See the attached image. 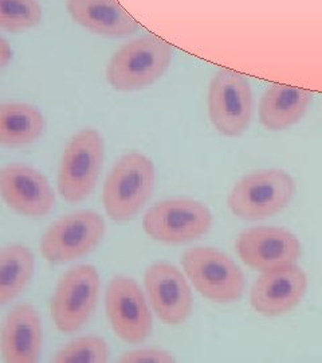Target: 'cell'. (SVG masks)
I'll list each match as a JSON object with an SVG mask.
<instances>
[{"mask_svg":"<svg viewBox=\"0 0 322 363\" xmlns=\"http://www.w3.org/2000/svg\"><path fill=\"white\" fill-rule=\"evenodd\" d=\"M156 184L154 162L140 152L121 156L103 184V208L109 218L125 222L144 208Z\"/></svg>","mask_w":322,"mask_h":363,"instance_id":"6da1fadb","label":"cell"},{"mask_svg":"<svg viewBox=\"0 0 322 363\" xmlns=\"http://www.w3.org/2000/svg\"><path fill=\"white\" fill-rule=\"evenodd\" d=\"M172 61V49L166 40L144 35L124 45L110 60L106 78L113 89H144L164 76Z\"/></svg>","mask_w":322,"mask_h":363,"instance_id":"7a4b0ae2","label":"cell"},{"mask_svg":"<svg viewBox=\"0 0 322 363\" xmlns=\"http://www.w3.org/2000/svg\"><path fill=\"white\" fill-rule=\"evenodd\" d=\"M296 194V182L282 169H260L236 182L227 205L241 220H265L282 211Z\"/></svg>","mask_w":322,"mask_h":363,"instance_id":"3957f363","label":"cell"},{"mask_svg":"<svg viewBox=\"0 0 322 363\" xmlns=\"http://www.w3.org/2000/svg\"><path fill=\"white\" fill-rule=\"evenodd\" d=\"M181 264L196 291L215 303H232L242 298L245 276L236 262L215 247L185 250Z\"/></svg>","mask_w":322,"mask_h":363,"instance_id":"277c9868","label":"cell"},{"mask_svg":"<svg viewBox=\"0 0 322 363\" xmlns=\"http://www.w3.org/2000/svg\"><path fill=\"white\" fill-rule=\"evenodd\" d=\"M105 143L98 130H81L64 148L58 169V191L70 203L86 199L103 169Z\"/></svg>","mask_w":322,"mask_h":363,"instance_id":"5b68a950","label":"cell"},{"mask_svg":"<svg viewBox=\"0 0 322 363\" xmlns=\"http://www.w3.org/2000/svg\"><path fill=\"white\" fill-rule=\"evenodd\" d=\"M105 235V220L91 210H79L55 220L40 240V253L52 264L89 255Z\"/></svg>","mask_w":322,"mask_h":363,"instance_id":"8992f818","label":"cell"},{"mask_svg":"<svg viewBox=\"0 0 322 363\" xmlns=\"http://www.w3.org/2000/svg\"><path fill=\"white\" fill-rule=\"evenodd\" d=\"M212 214L206 205L191 198H172L156 203L142 218V229L151 238L167 244L188 242L206 234Z\"/></svg>","mask_w":322,"mask_h":363,"instance_id":"52a82bcc","label":"cell"},{"mask_svg":"<svg viewBox=\"0 0 322 363\" xmlns=\"http://www.w3.org/2000/svg\"><path fill=\"white\" fill-rule=\"evenodd\" d=\"M208 113L212 125L223 136L236 138L245 133L254 113L247 78L229 69L219 70L209 84Z\"/></svg>","mask_w":322,"mask_h":363,"instance_id":"ba28073f","label":"cell"},{"mask_svg":"<svg viewBox=\"0 0 322 363\" xmlns=\"http://www.w3.org/2000/svg\"><path fill=\"white\" fill-rule=\"evenodd\" d=\"M101 279L93 265H78L64 273L52 300V316L62 333H74L86 325L96 310Z\"/></svg>","mask_w":322,"mask_h":363,"instance_id":"9c48e42d","label":"cell"},{"mask_svg":"<svg viewBox=\"0 0 322 363\" xmlns=\"http://www.w3.org/2000/svg\"><path fill=\"white\" fill-rule=\"evenodd\" d=\"M106 315L117 337L127 343H142L151 337L154 323L140 286L130 277H115L106 291Z\"/></svg>","mask_w":322,"mask_h":363,"instance_id":"30bf717a","label":"cell"},{"mask_svg":"<svg viewBox=\"0 0 322 363\" xmlns=\"http://www.w3.org/2000/svg\"><path fill=\"white\" fill-rule=\"evenodd\" d=\"M238 255L250 268L268 272L296 265L301 242L296 234L282 228H253L239 235Z\"/></svg>","mask_w":322,"mask_h":363,"instance_id":"8fae6325","label":"cell"},{"mask_svg":"<svg viewBox=\"0 0 322 363\" xmlns=\"http://www.w3.org/2000/svg\"><path fill=\"white\" fill-rule=\"evenodd\" d=\"M144 284L154 311L164 323H184L192 312V291L180 269L169 262H155L146 271Z\"/></svg>","mask_w":322,"mask_h":363,"instance_id":"7c38bea8","label":"cell"},{"mask_svg":"<svg viewBox=\"0 0 322 363\" xmlns=\"http://www.w3.org/2000/svg\"><path fill=\"white\" fill-rule=\"evenodd\" d=\"M0 193L6 203L25 217L40 218L55 205V194L47 178L34 167L13 163L0 171Z\"/></svg>","mask_w":322,"mask_h":363,"instance_id":"4fadbf2b","label":"cell"},{"mask_svg":"<svg viewBox=\"0 0 322 363\" xmlns=\"http://www.w3.org/2000/svg\"><path fill=\"white\" fill-rule=\"evenodd\" d=\"M308 291V276L296 265L262 272L250 294L251 307L263 316L275 318L292 311Z\"/></svg>","mask_w":322,"mask_h":363,"instance_id":"5bb4252c","label":"cell"},{"mask_svg":"<svg viewBox=\"0 0 322 363\" xmlns=\"http://www.w3.org/2000/svg\"><path fill=\"white\" fill-rule=\"evenodd\" d=\"M43 346V328L34 306L23 303L6 316L1 334V355L7 363L38 362Z\"/></svg>","mask_w":322,"mask_h":363,"instance_id":"9a60e30c","label":"cell"},{"mask_svg":"<svg viewBox=\"0 0 322 363\" xmlns=\"http://www.w3.org/2000/svg\"><path fill=\"white\" fill-rule=\"evenodd\" d=\"M67 11L79 26L105 37H128L139 28L117 0H67Z\"/></svg>","mask_w":322,"mask_h":363,"instance_id":"2e32d148","label":"cell"},{"mask_svg":"<svg viewBox=\"0 0 322 363\" xmlns=\"http://www.w3.org/2000/svg\"><path fill=\"white\" fill-rule=\"evenodd\" d=\"M313 94L289 85H272L259 103V121L265 128L282 130L305 116Z\"/></svg>","mask_w":322,"mask_h":363,"instance_id":"e0dca14e","label":"cell"},{"mask_svg":"<svg viewBox=\"0 0 322 363\" xmlns=\"http://www.w3.org/2000/svg\"><path fill=\"white\" fill-rule=\"evenodd\" d=\"M46 128V120L37 106L27 103L0 105V143L23 147L37 142Z\"/></svg>","mask_w":322,"mask_h":363,"instance_id":"ac0fdd59","label":"cell"},{"mask_svg":"<svg viewBox=\"0 0 322 363\" xmlns=\"http://www.w3.org/2000/svg\"><path fill=\"white\" fill-rule=\"evenodd\" d=\"M35 271V257L23 245H10L0 252V304H8L30 284Z\"/></svg>","mask_w":322,"mask_h":363,"instance_id":"d6986e66","label":"cell"},{"mask_svg":"<svg viewBox=\"0 0 322 363\" xmlns=\"http://www.w3.org/2000/svg\"><path fill=\"white\" fill-rule=\"evenodd\" d=\"M110 350L108 343L100 337H81L66 343L58 351L52 362L55 363H105Z\"/></svg>","mask_w":322,"mask_h":363,"instance_id":"ffe728a7","label":"cell"},{"mask_svg":"<svg viewBox=\"0 0 322 363\" xmlns=\"http://www.w3.org/2000/svg\"><path fill=\"white\" fill-rule=\"evenodd\" d=\"M43 11L38 0H0V26L21 31L38 26Z\"/></svg>","mask_w":322,"mask_h":363,"instance_id":"44dd1931","label":"cell"},{"mask_svg":"<svg viewBox=\"0 0 322 363\" xmlns=\"http://www.w3.org/2000/svg\"><path fill=\"white\" fill-rule=\"evenodd\" d=\"M121 363H172L175 357L172 352L163 349H139L121 355L118 359Z\"/></svg>","mask_w":322,"mask_h":363,"instance_id":"7402d4cb","label":"cell"},{"mask_svg":"<svg viewBox=\"0 0 322 363\" xmlns=\"http://www.w3.org/2000/svg\"><path fill=\"white\" fill-rule=\"evenodd\" d=\"M11 58H13V52L8 42L4 38H0V65L3 67L8 65Z\"/></svg>","mask_w":322,"mask_h":363,"instance_id":"603a6c76","label":"cell"}]
</instances>
